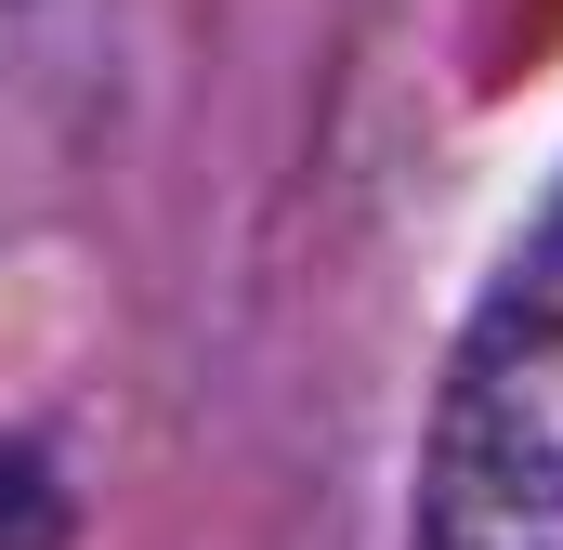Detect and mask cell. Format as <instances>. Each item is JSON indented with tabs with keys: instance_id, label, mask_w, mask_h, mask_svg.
Returning <instances> with one entry per match:
<instances>
[{
	"instance_id": "6da1fadb",
	"label": "cell",
	"mask_w": 563,
	"mask_h": 550,
	"mask_svg": "<svg viewBox=\"0 0 563 550\" xmlns=\"http://www.w3.org/2000/svg\"><path fill=\"white\" fill-rule=\"evenodd\" d=\"M407 550H563V250H538L472 328Z\"/></svg>"
},
{
	"instance_id": "7a4b0ae2",
	"label": "cell",
	"mask_w": 563,
	"mask_h": 550,
	"mask_svg": "<svg viewBox=\"0 0 563 550\" xmlns=\"http://www.w3.org/2000/svg\"><path fill=\"white\" fill-rule=\"evenodd\" d=\"M0 550H66V485L26 446H0Z\"/></svg>"
}]
</instances>
